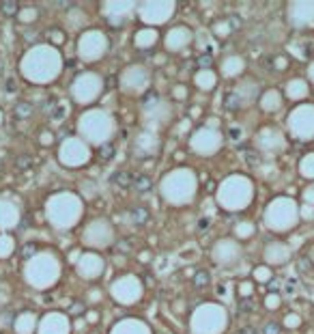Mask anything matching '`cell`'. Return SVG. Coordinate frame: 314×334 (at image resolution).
Wrapping results in <instances>:
<instances>
[{"label": "cell", "instance_id": "6da1fadb", "mask_svg": "<svg viewBox=\"0 0 314 334\" xmlns=\"http://www.w3.org/2000/svg\"><path fill=\"white\" fill-rule=\"evenodd\" d=\"M134 179H136V175H132L129 170H116L110 181L114 186H119L121 190H129V188H134Z\"/></svg>", "mask_w": 314, "mask_h": 334}, {"label": "cell", "instance_id": "7a4b0ae2", "mask_svg": "<svg viewBox=\"0 0 314 334\" xmlns=\"http://www.w3.org/2000/svg\"><path fill=\"white\" fill-rule=\"evenodd\" d=\"M134 188L138 190V192H149V190L153 188V179L149 175H138L134 179Z\"/></svg>", "mask_w": 314, "mask_h": 334}, {"label": "cell", "instance_id": "3957f363", "mask_svg": "<svg viewBox=\"0 0 314 334\" xmlns=\"http://www.w3.org/2000/svg\"><path fill=\"white\" fill-rule=\"evenodd\" d=\"M149 218H151V214H149L147 207H136V209H132V220L136 222V224H147Z\"/></svg>", "mask_w": 314, "mask_h": 334}, {"label": "cell", "instance_id": "277c9868", "mask_svg": "<svg viewBox=\"0 0 314 334\" xmlns=\"http://www.w3.org/2000/svg\"><path fill=\"white\" fill-rule=\"evenodd\" d=\"M13 114H15L17 119H28V116L32 114V104H28V102L15 104V110H13Z\"/></svg>", "mask_w": 314, "mask_h": 334}, {"label": "cell", "instance_id": "5b68a950", "mask_svg": "<svg viewBox=\"0 0 314 334\" xmlns=\"http://www.w3.org/2000/svg\"><path fill=\"white\" fill-rule=\"evenodd\" d=\"M209 283H211V274H209L207 270H198L194 276V285L198 287V289H202V287H207Z\"/></svg>", "mask_w": 314, "mask_h": 334}, {"label": "cell", "instance_id": "8992f818", "mask_svg": "<svg viewBox=\"0 0 314 334\" xmlns=\"http://www.w3.org/2000/svg\"><path fill=\"white\" fill-rule=\"evenodd\" d=\"M241 106V100H239V95H235V93H228L224 97V108L226 110H231V112H235V110H239Z\"/></svg>", "mask_w": 314, "mask_h": 334}, {"label": "cell", "instance_id": "52a82bcc", "mask_svg": "<svg viewBox=\"0 0 314 334\" xmlns=\"http://www.w3.org/2000/svg\"><path fill=\"white\" fill-rule=\"evenodd\" d=\"M0 11L4 13V15H15L19 11V2H13V0H4V2H0Z\"/></svg>", "mask_w": 314, "mask_h": 334}, {"label": "cell", "instance_id": "ba28073f", "mask_svg": "<svg viewBox=\"0 0 314 334\" xmlns=\"http://www.w3.org/2000/svg\"><path fill=\"white\" fill-rule=\"evenodd\" d=\"M112 155H114V147L112 145H101L99 149H97V158H99L101 162L112 160Z\"/></svg>", "mask_w": 314, "mask_h": 334}, {"label": "cell", "instance_id": "9c48e42d", "mask_svg": "<svg viewBox=\"0 0 314 334\" xmlns=\"http://www.w3.org/2000/svg\"><path fill=\"white\" fill-rule=\"evenodd\" d=\"M280 332H282V326L278 322H267L263 326V334H280Z\"/></svg>", "mask_w": 314, "mask_h": 334}, {"label": "cell", "instance_id": "30bf717a", "mask_svg": "<svg viewBox=\"0 0 314 334\" xmlns=\"http://www.w3.org/2000/svg\"><path fill=\"white\" fill-rule=\"evenodd\" d=\"M254 309H256V304L252 302V300H239V313H252Z\"/></svg>", "mask_w": 314, "mask_h": 334}, {"label": "cell", "instance_id": "8fae6325", "mask_svg": "<svg viewBox=\"0 0 314 334\" xmlns=\"http://www.w3.org/2000/svg\"><path fill=\"white\" fill-rule=\"evenodd\" d=\"M30 164H32V158H30V155H19V158L15 160V166H17L19 170H26Z\"/></svg>", "mask_w": 314, "mask_h": 334}, {"label": "cell", "instance_id": "7c38bea8", "mask_svg": "<svg viewBox=\"0 0 314 334\" xmlns=\"http://www.w3.org/2000/svg\"><path fill=\"white\" fill-rule=\"evenodd\" d=\"M299 272H304V274H308L310 270H312V261L308 259V257H302V259H299Z\"/></svg>", "mask_w": 314, "mask_h": 334}, {"label": "cell", "instance_id": "4fadbf2b", "mask_svg": "<svg viewBox=\"0 0 314 334\" xmlns=\"http://www.w3.org/2000/svg\"><path fill=\"white\" fill-rule=\"evenodd\" d=\"M116 248H119L121 252H129V250H132V241H129V239H119V241H116Z\"/></svg>", "mask_w": 314, "mask_h": 334}, {"label": "cell", "instance_id": "5bb4252c", "mask_svg": "<svg viewBox=\"0 0 314 334\" xmlns=\"http://www.w3.org/2000/svg\"><path fill=\"white\" fill-rule=\"evenodd\" d=\"M228 22H231V28H233V30L241 28V17H237V15H231V17H228Z\"/></svg>", "mask_w": 314, "mask_h": 334}, {"label": "cell", "instance_id": "9a60e30c", "mask_svg": "<svg viewBox=\"0 0 314 334\" xmlns=\"http://www.w3.org/2000/svg\"><path fill=\"white\" fill-rule=\"evenodd\" d=\"M237 334H258V330L254 326H243V328H239Z\"/></svg>", "mask_w": 314, "mask_h": 334}, {"label": "cell", "instance_id": "2e32d148", "mask_svg": "<svg viewBox=\"0 0 314 334\" xmlns=\"http://www.w3.org/2000/svg\"><path fill=\"white\" fill-rule=\"evenodd\" d=\"M198 65H200V67H209V65H211V58H209V56H200L198 58Z\"/></svg>", "mask_w": 314, "mask_h": 334}, {"label": "cell", "instance_id": "e0dca14e", "mask_svg": "<svg viewBox=\"0 0 314 334\" xmlns=\"http://www.w3.org/2000/svg\"><path fill=\"white\" fill-rule=\"evenodd\" d=\"M6 91H9V93H13V91H15V82H13V80H6Z\"/></svg>", "mask_w": 314, "mask_h": 334}, {"label": "cell", "instance_id": "ac0fdd59", "mask_svg": "<svg viewBox=\"0 0 314 334\" xmlns=\"http://www.w3.org/2000/svg\"><path fill=\"white\" fill-rule=\"evenodd\" d=\"M155 100H157V95H155V93H153V95H147V97H145V102H147V104H149V102H155Z\"/></svg>", "mask_w": 314, "mask_h": 334}, {"label": "cell", "instance_id": "d6986e66", "mask_svg": "<svg viewBox=\"0 0 314 334\" xmlns=\"http://www.w3.org/2000/svg\"><path fill=\"white\" fill-rule=\"evenodd\" d=\"M198 226H200V228H207V226H209V220H200Z\"/></svg>", "mask_w": 314, "mask_h": 334}]
</instances>
